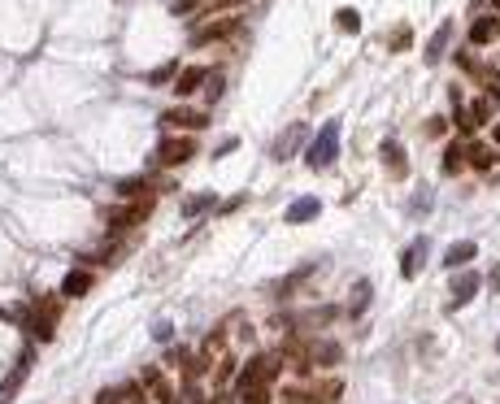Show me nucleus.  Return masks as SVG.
<instances>
[{
  "instance_id": "nucleus-21",
  "label": "nucleus",
  "mask_w": 500,
  "mask_h": 404,
  "mask_svg": "<svg viewBox=\"0 0 500 404\" xmlns=\"http://www.w3.org/2000/svg\"><path fill=\"white\" fill-rule=\"evenodd\" d=\"M335 27L344 31V35H357V31H362V13H357V9H339L335 13Z\"/></svg>"
},
{
  "instance_id": "nucleus-2",
  "label": "nucleus",
  "mask_w": 500,
  "mask_h": 404,
  "mask_svg": "<svg viewBox=\"0 0 500 404\" xmlns=\"http://www.w3.org/2000/svg\"><path fill=\"white\" fill-rule=\"evenodd\" d=\"M196 157V144H192V135H170L157 144L152 152V166H162V170H174V166H183V161Z\"/></svg>"
},
{
  "instance_id": "nucleus-12",
  "label": "nucleus",
  "mask_w": 500,
  "mask_h": 404,
  "mask_svg": "<svg viewBox=\"0 0 500 404\" xmlns=\"http://www.w3.org/2000/svg\"><path fill=\"white\" fill-rule=\"evenodd\" d=\"M317 213H322V205H317V196H300V200H292V205H287V222H292V226H300V222H313Z\"/></svg>"
},
{
  "instance_id": "nucleus-17",
  "label": "nucleus",
  "mask_w": 500,
  "mask_h": 404,
  "mask_svg": "<svg viewBox=\"0 0 500 404\" xmlns=\"http://www.w3.org/2000/svg\"><path fill=\"white\" fill-rule=\"evenodd\" d=\"M92 291V274L87 270H70L62 282V296H87Z\"/></svg>"
},
{
  "instance_id": "nucleus-27",
  "label": "nucleus",
  "mask_w": 500,
  "mask_h": 404,
  "mask_svg": "<svg viewBox=\"0 0 500 404\" xmlns=\"http://www.w3.org/2000/svg\"><path fill=\"white\" fill-rule=\"evenodd\" d=\"M239 404H270V387H252V391H244V400Z\"/></svg>"
},
{
  "instance_id": "nucleus-35",
  "label": "nucleus",
  "mask_w": 500,
  "mask_h": 404,
  "mask_svg": "<svg viewBox=\"0 0 500 404\" xmlns=\"http://www.w3.org/2000/svg\"><path fill=\"white\" fill-rule=\"evenodd\" d=\"M170 404H174V400H170Z\"/></svg>"
},
{
  "instance_id": "nucleus-15",
  "label": "nucleus",
  "mask_w": 500,
  "mask_h": 404,
  "mask_svg": "<svg viewBox=\"0 0 500 404\" xmlns=\"http://www.w3.org/2000/svg\"><path fill=\"white\" fill-rule=\"evenodd\" d=\"M474 252H478V244L462 239V244H452V248L444 252V266H448V270H462V266H470V261H474Z\"/></svg>"
},
{
  "instance_id": "nucleus-3",
  "label": "nucleus",
  "mask_w": 500,
  "mask_h": 404,
  "mask_svg": "<svg viewBox=\"0 0 500 404\" xmlns=\"http://www.w3.org/2000/svg\"><path fill=\"white\" fill-rule=\"evenodd\" d=\"M239 31V17H222V13H217V17H209V22H200L196 27V39H192V44H217V39H231Z\"/></svg>"
},
{
  "instance_id": "nucleus-29",
  "label": "nucleus",
  "mask_w": 500,
  "mask_h": 404,
  "mask_svg": "<svg viewBox=\"0 0 500 404\" xmlns=\"http://www.w3.org/2000/svg\"><path fill=\"white\" fill-rule=\"evenodd\" d=\"M209 96H213V100H217V96H222V78H217L213 70H209Z\"/></svg>"
},
{
  "instance_id": "nucleus-20",
  "label": "nucleus",
  "mask_w": 500,
  "mask_h": 404,
  "mask_svg": "<svg viewBox=\"0 0 500 404\" xmlns=\"http://www.w3.org/2000/svg\"><path fill=\"white\" fill-rule=\"evenodd\" d=\"M448 35H452V22H444V27L435 31V39L427 44V62H431V66L439 62V57H444V48H448Z\"/></svg>"
},
{
  "instance_id": "nucleus-18",
  "label": "nucleus",
  "mask_w": 500,
  "mask_h": 404,
  "mask_svg": "<svg viewBox=\"0 0 500 404\" xmlns=\"http://www.w3.org/2000/svg\"><path fill=\"white\" fill-rule=\"evenodd\" d=\"M466 170V139H452L444 152V174H462Z\"/></svg>"
},
{
  "instance_id": "nucleus-6",
  "label": "nucleus",
  "mask_w": 500,
  "mask_h": 404,
  "mask_svg": "<svg viewBox=\"0 0 500 404\" xmlns=\"http://www.w3.org/2000/svg\"><path fill=\"white\" fill-rule=\"evenodd\" d=\"M305 135H309L305 127H300V122H292L283 135L274 139V148H270V152H274V161H287L292 152H300V144H305Z\"/></svg>"
},
{
  "instance_id": "nucleus-13",
  "label": "nucleus",
  "mask_w": 500,
  "mask_h": 404,
  "mask_svg": "<svg viewBox=\"0 0 500 404\" xmlns=\"http://www.w3.org/2000/svg\"><path fill=\"white\" fill-rule=\"evenodd\" d=\"M466 166H474L478 174H487L496 166V148L492 144H470V139H466Z\"/></svg>"
},
{
  "instance_id": "nucleus-26",
  "label": "nucleus",
  "mask_w": 500,
  "mask_h": 404,
  "mask_svg": "<svg viewBox=\"0 0 500 404\" xmlns=\"http://www.w3.org/2000/svg\"><path fill=\"white\" fill-rule=\"evenodd\" d=\"M409 44H413V39H409V27H396V31H392V48H396V52H405Z\"/></svg>"
},
{
  "instance_id": "nucleus-28",
  "label": "nucleus",
  "mask_w": 500,
  "mask_h": 404,
  "mask_svg": "<svg viewBox=\"0 0 500 404\" xmlns=\"http://www.w3.org/2000/svg\"><path fill=\"white\" fill-rule=\"evenodd\" d=\"M235 148H239V139H235V135H227V139H222V144H217V148H213V157H227V152H235Z\"/></svg>"
},
{
  "instance_id": "nucleus-22",
  "label": "nucleus",
  "mask_w": 500,
  "mask_h": 404,
  "mask_svg": "<svg viewBox=\"0 0 500 404\" xmlns=\"http://www.w3.org/2000/svg\"><path fill=\"white\" fill-rule=\"evenodd\" d=\"M313 366H335V361H339V348H335V343H313Z\"/></svg>"
},
{
  "instance_id": "nucleus-11",
  "label": "nucleus",
  "mask_w": 500,
  "mask_h": 404,
  "mask_svg": "<svg viewBox=\"0 0 500 404\" xmlns=\"http://www.w3.org/2000/svg\"><path fill=\"white\" fill-rule=\"evenodd\" d=\"M378 157H383V166H387L396 178H405V174H409V157H405V148H400L396 139H383V148H378Z\"/></svg>"
},
{
  "instance_id": "nucleus-19",
  "label": "nucleus",
  "mask_w": 500,
  "mask_h": 404,
  "mask_svg": "<svg viewBox=\"0 0 500 404\" xmlns=\"http://www.w3.org/2000/svg\"><path fill=\"white\" fill-rule=\"evenodd\" d=\"M370 300H374V287H370L366 278H357V287H352V305H348V313H352V317H362V313L370 309Z\"/></svg>"
},
{
  "instance_id": "nucleus-16",
  "label": "nucleus",
  "mask_w": 500,
  "mask_h": 404,
  "mask_svg": "<svg viewBox=\"0 0 500 404\" xmlns=\"http://www.w3.org/2000/svg\"><path fill=\"white\" fill-rule=\"evenodd\" d=\"M117 196L122 200H144V196H152V183L148 178H117Z\"/></svg>"
},
{
  "instance_id": "nucleus-10",
  "label": "nucleus",
  "mask_w": 500,
  "mask_h": 404,
  "mask_svg": "<svg viewBox=\"0 0 500 404\" xmlns=\"http://www.w3.org/2000/svg\"><path fill=\"white\" fill-rule=\"evenodd\" d=\"M496 39H500V17H496V13L478 17V22L470 27V44H474V48H487V44H496Z\"/></svg>"
},
{
  "instance_id": "nucleus-9",
  "label": "nucleus",
  "mask_w": 500,
  "mask_h": 404,
  "mask_svg": "<svg viewBox=\"0 0 500 404\" xmlns=\"http://www.w3.org/2000/svg\"><path fill=\"white\" fill-rule=\"evenodd\" d=\"M478 282H483V278L470 274V270L457 274V278H452V300H448V309H462L466 300H474V296H478Z\"/></svg>"
},
{
  "instance_id": "nucleus-14",
  "label": "nucleus",
  "mask_w": 500,
  "mask_h": 404,
  "mask_svg": "<svg viewBox=\"0 0 500 404\" xmlns=\"http://www.w3.org/2000/svg\"><path fill=\"white\" fill-rule=\"evenodd\" d=\"M205 74H209V70H200V66H187L183 74L174 78V92H178V96H192V92H200V83H209Z\"/></svg>"
},
{
  "instance_id": "nucleus-5",
  "label": "nucleus",
  "mask_w": 500,
  "mask_h": 404,
  "mask_svg": "<svg viewBox=\"0 0 500 404\" xmlns=\"http://www.w3.org/2000/svg\"><path fill=\"white\" fill-rule=\"evenodd\" d=\"M31 335L39 343H48L57 335V305H52V300H39V305L31 309Z\"/></svg>"
},
{
  "instance_id": "nucleus-23",
  "label": "nucleus",
  "mask_w": 500,
  "mask_h": 404,
  "mask_svg": "<svg viewBox=\"0 0 500 404\" xmlns=\"http://www.w3.org/2000/svg\"><path fill=\"white\" fill-rule=\"evenodd\" d=\"M205 209H213V196H209V192H200V196H187V200H183V213H187V217L205 213Z\"/></svg>"
},
{
  "instance_id": "nucleus-30",
  "label": "nucleus",
  "mask_w": 500,
  "mask_h": 404,
  "mask_svg": "<svg viewBox=\"0 0 500 404\" xmlns=\"http://www.w3.org/2000/svg\"><path fill=\"white\" fill-rule=\"evenodd\" d=\"M209 404H235V396H231V391H222V396H213Z\"/></svg>"
},
{
  "instance_id": "nucleus-1",
  "label": "nucleus",
  "mask_w": 500,
  "mask_h": 404,
  "mask_svg": "<svg viewBox=\"0 0 500 404\" xmlns=\"http://www.w3.org/2000/svg\"><path fill=\"white\" fill-rule=\"evenodd\" d=\"M335 157H339V122H335V117H327V127L313 135L305 161H309L313 170H327V166H335Z\"/></svg>"
},
{
  "instance_id": "nucleus-32",
  "label": "nucleus",
  "mask_w": 500,
  "mask_h": 404,
  "mask_svg": "<svg viewBox=\"0 0 500 404\" xmlns=\"http://www.w3.org/2000/svg\"><path fill=\"white\" fill-rule=\"evenodd\" d=\"M487 100H492V105L500 100V83H492V87H487Z\"/></svg>"
},
{
  "instance_id": "nucleus-25",
  "label": "nucleus",
  "mask_w": 500,
  "mask_h": 404,
  "mask_svg": "<svg viewBox=\"0 0 500 404\" xmlns=\"http://www.w3.org/2000/svg\"><path fill=\"white\" fill-rule=\"evenodd\" d=\"M148 83H152V87H162V83H174V66H157V70L148 74Z\"/></svg>"
},
{
  "instance_id": "nucleus-34",
  "label": "nucleus",
  "mask_w": 500,
  "mask_h": 404,
  "mask_svg": "<svg viewBox=\"0 0 500 404\" xmlns=\"http://www.w3.org/2000/svg\"><path fill=\"white\" fill-rule=\"evenodd\" d=\"M496 352H500V339H496Z\"/></svg>"
},
{
  "instance_id": "nucleus-31",
  "label": "nucleus",
  "mask_w": 500,
  "mask_h": 404,
  "mask_svg": "<svg viewBox=\"0 0 500 404\" xmlns=\"http://www.w3.org/2000/svg\"><path fill=\"white\" fill-rule=\"evenodd\" d=\"M492 287L500 291V261H496V266H492Z\"/></svg>"
},
{
  "instance_id": "nucleus-4",
  "label": "nucleus",
  "mask_w": 500,
  "mask_h": 404,
  "mask_svg": "<svg viewBox=\"0 0 500 404\" xmlns=\"http://www.w3.org/2000/svg\"><path fill=\"white\" fill-rule=\"evenodd\" d=\"M152 213V196H144V200H131V205H122V209H113L109 213V231H127V226H139Z\"/></svg>"
},
{
  "instance_id": "nucleus-8",
  "label": "nucleus",
  "mask_w": 500,
  "mask_h": 404,
  "mask_svg": "<svg viewBox=\"0 0 500 404\" xmlns=\"http://www.w3.org/2000/svg\"><path fill=\"white\" fill-rule=\"evenodd\" d=\"M162 127H183V131H205L209 127V113H196V109H170L162 117Z\"/></svg>"
},
{
  "instance_id": "nucleus-7",
  "label": "nucleus",
  "mask_w": 500,
  "mask_h": 404,
  "mask_svg": "<svg viewBox=\"0 0 500 404\" xmlns=\"http://www.w3.org/2000/svg\"><path fill=\"white\" fill-rule=\"evenodd\" d=\"M427 252H431V244L422 235L413 239V244L405 248V257H400V278H417V270H422V261H427Z\"/></svg>"
},
{
  "instance_id": "nucleus-33",
  "label": "nucleus",
  "mask_w": 500,
  "mask_h": 404,
  "mask_svg": "<svg viewBox=\"0 0 500 404\" xmlns=\"http://www.w3.org/2000/svg\"><path fill=\"white\" fill-rule=\"evenodd\" d=\"M492 144H500V122H492Z\"/></svg>"
},
{
  "instance_id": "nucleus-24",
  "label": "nucleus",
  "mask_w": 500,
  "mask_h": 404,
  "mask_svg": "<svg viewBox=\"0 0 500 404\" xmlns=\"http://www.w3.org/2000/svg\"><path fill=\"white\" fill-rule=\"evenodd\" d=\"M339 391H344V382H322V387H317L313 396L322 400V404H335V400H339Z\"/></svg>"
}]
</instances>
